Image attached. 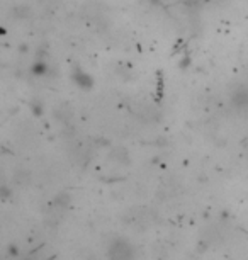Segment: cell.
<instances>
[{"label": "cell", "instance_id": "cell-1", "mask_svg": "<svg viewBox=\"0 0 248 260\" xmlns=\"http://www.w3.org/2000/svg\"><path fill=\"white\" fill-rule=\"evenodd\" d=\"M111 257L112 260H131L133 254L126 241H114L111 247Z\"/></svg>", "mask_w": 248, "mask_h": 260}]
</instances>
